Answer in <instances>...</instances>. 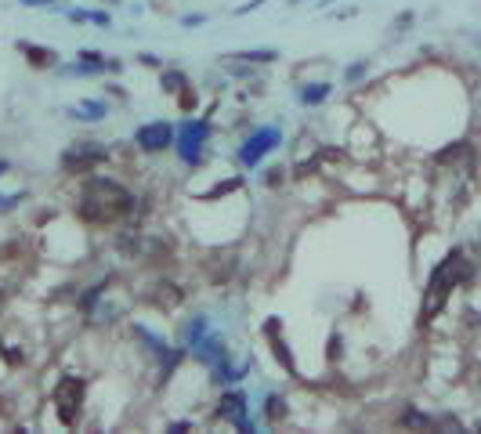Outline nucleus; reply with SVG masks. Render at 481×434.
<instances>
[{
  "mask_svg": "<svg viewBox=\"0 0 481 434\" xmlns=\"http://www.w3.org/2000/svg\"><path fill=\"white\" fill-rule=\"evenodd\" d=\"M279 55L275 51H239V55H232V62H275Z\"/></svg>",
  "mask_w": 481,
  "mask_h": 434,
  "instance_id": "nucleus-13",
  "label": "nucleus"
},
{
  "mask_svg": "<svg viewBox=\"0 0 481 434\" xmlns=\"http://www.w3.org/2000/svg\"><path fill=\"white\" fill-rule=\"evenodd\" d=\"M72 116H87V120H98V116H105V105H80V109H72Z\"/></svg>",
  "mask_w": 481,
  "mask_h": 434,
  "instance_id": "nucleus-17",
  "label": "nucleus"
},
{
  "mask_svg": "<svg viewBox=\"0 0 481 434\" xmlns=\"http://www.w3.org/2000/svg\"><path fill=\"white\" fill-rule=\"evenodd\" d=\"M105 160V148L102 145H76V148H69L65 156H62V163L69 167V170H76V167H94V163H102Z\"/></svg>",
  "mask_w": 481,
  "mask_h": 434,
  "instance_id": "nucleus-7",
  "label": "nucleus"
},
{
  "mask_svg": "<svg viewBox=\"0 0 481 434\" xmlns=\"http://www.w3.org/2000/svg\"><path fill=\"white\" fill-rule=\"evenodd\" d=\"M0 304H4V293H0Z\"/></svg>",
  "mask_w": 481,
  "mask_h": 434,
  "instance_id": "nucleus-20",
  "label": "nucleus"
},
{
  "mask_svg": "<svg viewBox=\"0 0 481 434\" xmlns=\"http://www.w3.org/2000/svg\"><path fill=\"white\" fill-rule=\"evenodd\" d=\"M148 300H152L156 308H178V304H181V290L171 286V283H159L156 290H148Z\"/></svg>",
  "mask_w": 481,
  "mask_h": 434,
  "instance_id": "nucleus-9",
  "label": "nucleus"
},
{
  "mask_svg": "<svg viewBox=\"0 0 481 434\" xmlns=\"http://www.w3.org/2000/svg\"><path fill=\"white\" fill-rule=\"evenodd\" d=\"M178 138V131L171 127V124H163V120H156V124H145L138 134H134V141L145 148V152H163V148H171V141Z\"/></svg>",
  "mask_w": 481,
  "mask_h": 434,
  "instance_id": "nucleus-5",
  "label": "nucleus"
},
{
  "mask_svg": "<svg viewBox=\"0 0 481 434\" xmlns=\"http://www.w3.org/2000/svg\"><path fill=\"white\" fill-rule=\"evenodd\" d=\"M279 145V131H271V127H261L243 148H239V160H243L247 167H254L257 160H261V156L268 152V148H275Z\"/></svg>",
  "mask_w": 481,
  "mask_h": 434,
  "instance_id": "nucleus-6",
  "label": "nucleus"
},
{
  "mask_svg": "<svg viewBox=\"0 0 481 434\" xmlns=\"http://www.w3.org/2000/svg\"><path fill=\"white\" fill-rule=\"evenodd\" d=\"M326 94H330V84H311V87L301 91V102L304 105H318V102H326Z\"/></svg>",
  "mask_w": 481,
  "mask_h": 434,
  "instance_id": "nucleus-12",
  "label": "nucleus"
},
{
  "mask_svg": "<svg viewBox=\"0 0 481 434\" xmlns=\"http://www.w3.org/2000/svg\"><path fill=\"white\" fill-rule=\"evenodd\" d=\"M402 423H406V427H420V430H423V427H434V420H431V416H423V413H416V409H406Z\"/></svg>",
  "mask_w": 481,
  "mask_h": 434,
  "instance_id": "nucleus-14",
  "label": "nucleus"
},
{
  "mask_svg": "<svg viewBox=\"0 0 481 434\" xmlns=\"http://www.w3.org/2000/svg\"><path fill=\"white\" fill-rule=\"evenodd\" d=\"M207 134H210V127L199 120V124H185L181 131H178V148H181V160L185 163H203V141H207Z\"/></svg>",
  "mask_w": 481,
  "mask_h": 434,
  "instance_id": "nucleus-4",
  "label": "nucleus"
},
{
  "mask_svg": "<svg viewBox=\"0 0 481 434\" xmlns=\"http://www.w3.org/2000/svg\"><path fill=\"white\" fill-rule=\"evenodd\" d=\"M362 72H366V62H355V65L347 69V80H362Z\"/></svg>",
  "mask_w": 481,
  "mask_h": 434,
  "instance_id": "nucleus-18",
  "label": "nucleus"
},
{
  "mask_svg": "<svg viewBox=\"0 0 481 434\" xmlns=\"http://www.w3.org/2000/svg\"><path fill=\"white\" fill-rule=\"evenodd\" d=\"M84 394H87L84 380H76V376H62L58 380V387H55V409H58V416H62L65 427L76 423L80 409H84Z\"/></svg>",
  "mask_w": 481,
  "mask_h": 434,
  "instance_id": "nucleus-3",
  "label": "nucleus"
},
{
  "mask_svg": "<svg viewBox=\"0 0 481 434\" xmlns=\"http://www.w3.org/2000/svg\"><path fill=\"white\" fill-rule=\"evenodd\" d=\"M470 275V268H467V261H463V254L460 250H453L442 264H438L434 271H431V283H427V304H423V319H431V315H438L442 311V304H445V297L453 293V286L456 283H463Z\"/></svg>",
  "mask_w": 481,
  "mask_h": 434,
  "instance_id": "nucleus-2",
  "label": "nucleus"
},
{
  "mask_svg": "<svg viewBox=\"0 0 481 434\" xmlns=\"http://www.w3.org/2000/svg\"><path fill=\"white\" fill-rule=\"evenodd\" d=\"M203 337H207V319H203V315H195V319L188 322V340H192V344H199Z\"/></svg>",
  "mask_w": 481,
  "mask_h": 434,
  "instance_id": "nucleus-15",
  "label": "nucleus"
},
{
  "mask_svg": "<svg viewBox=\"0 0 481 434\" xmlns=\"http://www.w3.org/2000/svg\"><path fill=\"white\" fill-rule=\"evenodd\" d=\"M80 217L91 221V224H112V221H124L134 210V195L109 178H91L80 192V203H76Z\"/></svg>",
  "mask_w": 481,
  "mask_h": 434,
  "instance_id": "nucleus-1",
  "label": "nucleus"
},
{
  "mask_svg": "<svg viewBox=\"0 0 481 434\" xmlns=\"http://www.w3.org/2000/svg\"><path fill=\"white\" fill-rule=\"evenodd\" d=\"M264 413H268V420H283V416H286V402L279 398V394H271L268 406H264Z\"/></svg>",
  "mask_w": 481,
  "mask_h": 434,
  "instance_id": "nucleus-16",
  "label": "nucleus"
},
{
  "mask_svg": "<svg viewBox=\"0 0 481 434\" xmlns=\"http://www.w3.org/2000/svg\"><path fill=\"white\" fill-rule=\"evenodd\" d=\"M225 420H232V423H239L243 430H250V420H247V398L239 391H228L225 398H221V409H217Z\"/></svg>",
  "mask_w": 481,
  "mask_h": 434,
  "instance_id": "nucleus-8",
  "label": "nucleus"
},
{
  "mask_svg": "<svg viewBox=\"0 0 481 434\" xmlns=\"http://www.w3.org/2000/svg\"><path fill=\"white\" fill-rule=\"evenodd\" d=\"M264 333H268V340H271V347H275V359L283 362L286 369H293V354H290V347H286L283 340H279V322H275V319H268Z\"/></svg>",
  "mask_w": 481,
  "mask_h": 434,
  "instance_id": "nucleus-10",
  "label": "nucleus"
},
{
  "mask_svg": "<svg viewBox=\"0 0 481 434\" xmlns=\"http://www.w3.org/2000/svg\"><path fill=\"white\" fill-rule=\"evenodd\" d=\"M18 51H22V55H26V58H29L36 69H48V65L55 62V55H51V51H44V48H33V44H18Z\"/></svg>",
  "mask_w": 481,
  "mask_h": 434,
  "instance_id": "nucleus-11",
  "label": "nucleus"
},
{
  "mask_svg": "<svg viewBox=\"0 0 481 434\" xmlns=\"http://www.w3.org/2000/svg\"><path fill=\"white\" fill-rule=\"evenodd\" d=\"M4 170H8V163H4V160H0V174H4Z\"/></svg>",
  "mask_w": 481,
  "mask_h": 434,
  "instance_id": "nucleus-19",
  "label": "nucleus"
}]
</instances>
